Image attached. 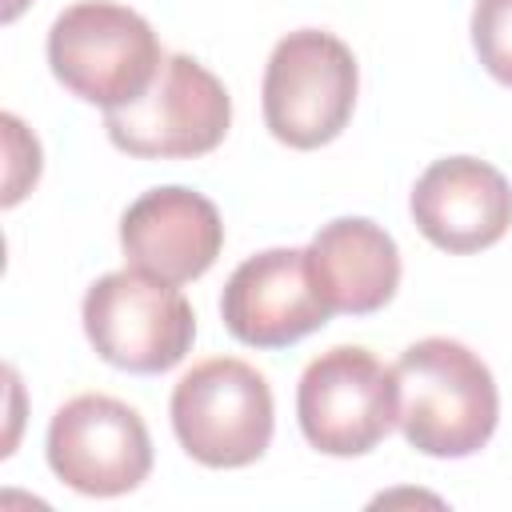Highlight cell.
<instances>
[{"mask_svg": "<svg viewBox=\"0 0 512 512\" xmlns=\"http://www.w3.org/2000/svg\"><path fill=\"white\" fill-rule=\"evenodd\" d=\"M404 440L436 460H464L480 452L500 420V392L488 364L460 340L424 336L392 364Z\"/></svg>", "mask_w": 512, "mask_h": 512, "instance_id": "obj_1", "label": "cell"}, {"mask_svg": "<svg viewBox=\"0 0 512 512\" xmlns=\"http://www.w3.org/2000/svg\"><path fill=\"white\" fill-rule=\"evenodd\" d=\"M164 64L152 24L112 0H80L48 28V68L84 104L120 108L148 92Z\"/></svg>", "mask_w": 512, "mask_h": 512, "instance_id": "obj_2", "label": "cell"}, {"mask_svg": "<svg viewBox=\"0 0 512 512\" xmlns=\"http://www.w3.org/2000/svg\"><path fill=\"white\" fill-rule=\"evenodd\" d=\"M356 92L360 68L352 48L324 28H296L272 48L264 64V124L296 152L324 148L348 128Z\"/></svg>", "mask_w": 512, "mask_h": 512, "instance_id": "obj_3", "label": "cell"}, {"mask_svg": "<svg viewBox=\"0 0 512 512\" xmlns=\"http://www.w3.org/2000/svg\"><path fill=\"white\" fill-rule=\"evenodd\" d=\"M172 432L180 448L204 468L256 464L276 428V404L268 380L236 356H212L192 364L172 388Z\"/></svg>", "mask_w": 512, "mask_h": 512, "instance_id": "obj_4", "label": "cell"}, {"mask_svg": "<svg viewBox=\"0 0 512 512\" xmlns=\"http://www.w3.org/2000/svg\"><path fill=\"white\" fill-rule=\"evenodd\" d=\"M80 320L96 356L136 376L176 368L196 340V312L184 292L136 268L100 276L84 292Z\"/></svg>", "mask_w": 512, "mask_h": 512, "instance_id": "obj_5", "label": "cell"}, {"mask_svg": "<svg viewBox=\"0 0 512 512\" xmlns=\"http://www.w3.org/2000/svg\"><path fill=\"white\" fill-rule=\"evenodd\" d=\"M232 124V96L200 60L172 52L132 104L108 108V140L140 160H192L220 148Z\"/></svg>", "mask_w": 512, "mask_h": 512, "instance_id": "obj_6", "label": "cell"}, {"mask_svg": "<svg viewBox=\"0 0 512 512\" xmlns=\"http://www.w3.org/2000/svg\"><path fill=\"white\" fill-rule=\"evenodd\" d=\"M396 372L368 348L340 344L320 352L296 384V420L324 456H364L396 424Z\"/></svg>", "mask_w": 512, "mask_h": 512, "instance_id": "obj_7", "label": "cell"}, {"mask_svg": "<svg viewBox=\"0 0 512 512\" xmlns=\"http://www.w3.org/2000/svg\"><path fill=\"white\" fill-rule=\"evenodd\" d=\"M44 452L56 480L84 496H124L152 472V436L140 412L104 392L60 404Z\"/></svg>", "mask_w": 512, "mask_h": 512, "instance_id": "obj_8", "label": "cell"}, {"mask_svg": "<svg viewBox=\"0 0 512 512\" xmlns=\"http://www.w3.org/2000/svg\"><path fill=\"white\" fill-rule=\"evenodd\" d=\"M224 328L248 348H288L332 320L320 300L304 248H268L248 256L220 296Z\"/></svg>", "mask_w": 512, "mask_h": 512, "instance_id": "obj_9", "label": "cell"}, {"mask_svg": "<svg viewBox=\"0 0 512 512\" xmlns=\"http://www.w3.org/2000/svg\"><path fill=\"white\" fill-rule=\"evenodd\" d=\"M408 208L428 244L472 256L500 244L512 228V184L488 160L444 156L420 172Z\"/></svg>", "mask_w": 512, "mask_h": 512, "instance_id": "obj_10", "label": "cell"}, {"mask_svg": "<svg viewBox=\"0 0 512 512\" xmlns=\"http://www.w3.org/2000/svg\"><path fill=\"white\" fill-rule=\"evenodd\" d=\"M120 248L128 268L168 284H188L216 264L224 220L216 204L192 188H148L120 216Z\"/></svg>", "mask_w": 512, "mask_h": 512, "instance_id": "obj_11", "label": "cell"}, {"mask_svg": "<svg viewBox=\"0 0 512 512\" xmlns=\"http://www.w3.org/2000/svg\"><path fill=\"white\" fill-rule=\"evenodd\" d=\"M304 256L312 284L332 316L380 312L400 288V248L380 224L364 216H340L324 224Z\"/></svg>", "mask_w": 512, "mask_h": 512, "instance_id": "obj_12", "label": "cell"}, {"mask_svg": "<svg viewBox=\"0 0 512 512\" xmlns=\"http://www.w3.org/2000/svg\"><path fill=\"white\" fill-rule=\"evenodd\" d=\"M472 48L492 80L512 88V0H476Z\"/></svg>", "mask_w": 512, "mask_h": 512, "instance_id": "obj_13", "label": "cell"}, {"mask_svg": "<svg viewBox=\"0 0 512 512\" xmlns=\"http://www.w3.org/2000/svg\"><path fill=\"white\" fill-rule=\"evenodd\" d=\"M24 4H28V0H4V20H16Z\"/></svg>", "mask_w": 512, "mask_h": 512, "instance_id": "obj_14", "label": "cell"}]
</instances>
